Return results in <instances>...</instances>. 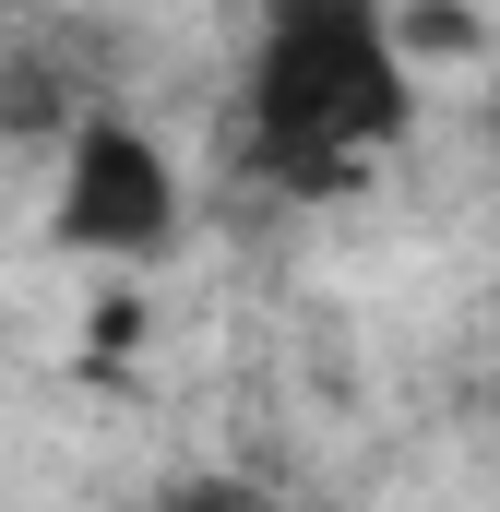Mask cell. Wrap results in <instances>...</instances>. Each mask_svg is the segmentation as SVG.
<instances>
[{"mask_svg":"<svg viewBox=\"0 0 500 512\" xmlns=\"http://www.w3.org/2000/svg\"><path fill=\"white\" fill-rule=\"evenodd\" d=\"M489 143H500V96H489Z\"/></svg>","mask_w":500,"mask_h":512,"instance_id":"cell-3","label":"cell"},{"mask_svg":"<svg viewBox=\"0 0 500 512\" xmlns=\"http://www.w3.org/2000/svg\"><path fill=\"white\" fill-rule=\"evenodd\" d=\"M417 120V60L393 48V0H262L239 84V155L274 191H346Z\"/></svg>","mask_w":500,"mask_h":512,"instance_id":"cell-1","label":"cell"},{"mask_svg":"<svg viewBox=\"0 0 500 512\" xmlns=\"http://www.w3.org/2000/svg\"><path fill=\"white\" fill-rule=\"evenodd\" d=\"M167 239H179V167L120 108H84V120L60 131V251L155 262Z\"/></svg>","mask_w":500,"mask_h":512,"instance_id":"cell-2","label":"cell"},{"mask_svg":"<svg viewBox=\"0 0 500 512\" xmlns=\"http://www.w3.org/2000/svg\"><path fill=\"white\" fill-rule=\"evenodd\" d=\"M0 12H12V0H0Z\"/></svg>","mask_w":500,"mask_h":512,"instance_id":"cell-4","label":"cell"}]
</instances>
